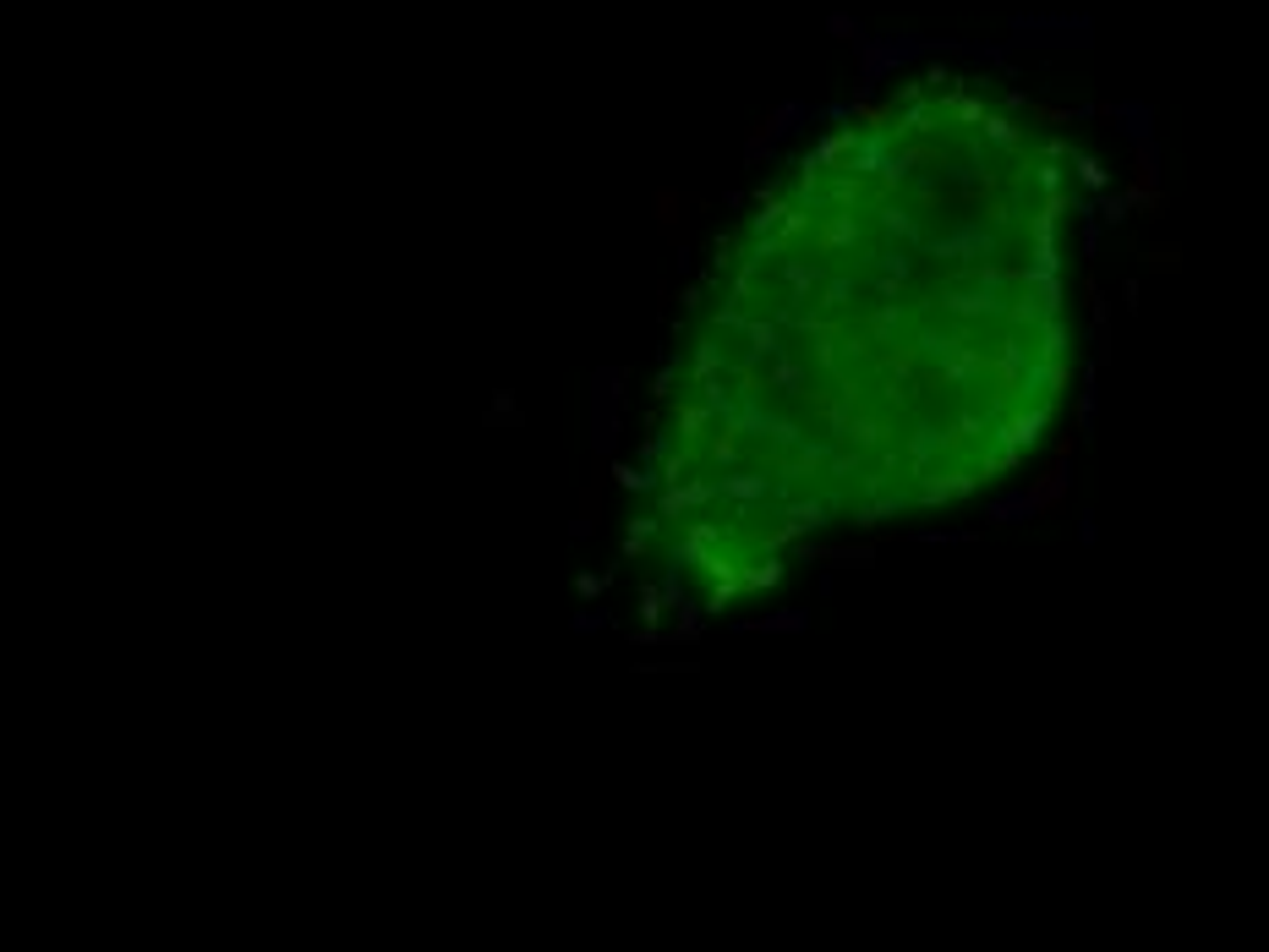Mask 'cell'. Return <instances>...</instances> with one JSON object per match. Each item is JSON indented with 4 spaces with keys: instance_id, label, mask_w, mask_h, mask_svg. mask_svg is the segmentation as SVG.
<instances>
[{
    "instance_id": "cell-1",
    "label": "cell",
    "mask_w": 1269,
    "mask_h": 952,
    "mask_svg": "<svg viewBox=\"0 0 1269 952\" xmlns=\"http://www.w3.org/2000/svg\"><path fill=\"white\" fill-rule=\"evenodd\" d=\"M1078 356V165L1001 82L919 72L761 192L684 340L663 526L755 580L826 526L1018 471Z\"/></svg>"
}]
</instances>
